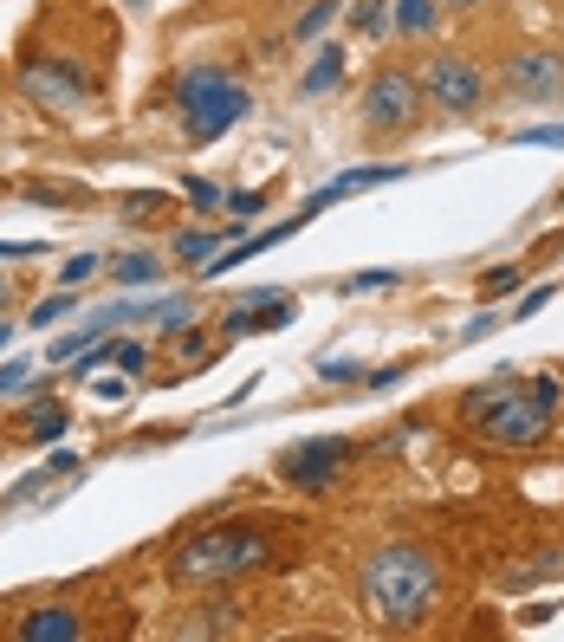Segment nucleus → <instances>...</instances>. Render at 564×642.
Instances as JSON below:
<instances>
[{
	"mask_svg": "<svg viewBox=\"0 0 564 642\" xmlns=\"http://www.w3.org/2000/svg\"><path fill=\"white\" fill-rule=\"evenodd\" d=\"M318 377H332V383H357L364 371H357V364H338V357H325V364H318Z\"/></svg>",
	"mask_w": 564,
	"mask_h": 642,
	"instance_id": "cd10ccee",
	"label": "nucleus"
},
{
	"mask_svg": "<svg viewBox=\"0 0 564 642\" xmlns=\"http://www.w3.org/2000/svg\"><path fill=\"white\" fill-rule=\"evenodd\" d=\"M66 422H72V409H66V403H46V409L27 422V435H33V442H59V435H66Z\"/></svg>",
	"mask_w": 564,
	"mask_h": 642,
	"instance_id": "f3484780",
	"label": "nucleus"
},
{
	"mask_svg": "<svg viewBox=\"0 0 564 642\" xmlns=\"http://www.w3.org/2000/svg\"><path fill=\"white\" fill-rule=\"evenodd\" d=\"M33 254H46L39 240H0V260H33Z\"/></svg>",
	"mask_w": 564,
	"mask_h": 642,
	"instance_id": "c85d7f7f",
	"label": "nucleus"
},
{
	"mask_svg": "<svg viewBox=\"0 0 564 642\" xmlns=\"http://www.w3.org/2000/svg\"><path fill=\"white\" fill-rule=\"evenodd\" d=\"M499 85H506L513 98L552 105V98H564V52L558 46H526V52H513L506 72H499Z\"/></svg>",
	"mask_w": 564,
	"mask_h": 642,
	"instance_id": "0eeeda50",
	"label": "nucleus"
},
{
	"mask_svg": "<svg viewBox=\"0 0 564 642\" xmlns=\"http://www.w3.org/2000/svg\"><path fill=\"white\" fill-rule=\"evenodd\" d=\"M545 299H552V286H532L526 299L513 305V318H532V312H538V305H545Z\"/></svg>",
	"mask_w": 564,
	"mask_h": 642,
	"instance_id": "2f4dec72",
	"label": "nucleus"
},
{
	"mask_svg": "<svg viewBox=\"0 0 564 642\" xmlns=\"http://www.w3.org/2000/svg\"><path fill=\"white\" fill-rule=\"evenodd\" d=\"M461 416L474 422L487 442H499V448H538V442L552 435V403H545L538 389H513L506 377L487 383V389H474V396L461 403Z\"/></svg>",
	"mask_w": 564,
	"mask_h": 642,
	"instance_id": "f03ea898",
	"label": "nucleus"
},
{
	"mask_svg": "<svg viewBox=\"0 0 564 642\" xmlns=\"http://www.w3.org/2000/svg\"><path fill=\"white\" fill-rule=\"evenodd\" d=\"M435 7H442V0H396V33L428 39L435 33Z\"/></svg>",
	"mask_w": 564,
	"mask_h": 642,
	"instance_id": "2eb2a0df",
	"label": "nucleus"
},
{
	"mask_svg": "<svg viewBox=\"0 0 564 642\" xmlns=\"http://www.w3.org/2000/svg\"><path fill=\"white\" fill-rule=\"evenodd\" d=\"M188 201H195V208H201V215H215V208H221L227 195L215 189V182H188Z\"/></svg>",
	"mask_w": 564,
	"mask_h": 642,
	"instance_id": "a878e982",
	"label": "nucleus"
},
{
	"mask_svg": "<svg viewBox=\"0 0 564 642\" xmlns=\"http://www.w3.org/2000/svg\"><path fill=\"white\" fill-rule=\"evenodd\" d=\"M383 286H396V273H350L344 279V293H383Z\"/></svg>",
	"mask_w": 564,
	"mask_h": 642,
	"instance_id": "b1692460",
	"label": "nucleus"
},
{
	"mask_svg": "<svg viewBox=\"0 0 564 642\" xmlns=\"http://www.w3.org/2000/svg\"><path fill=\"white\" fill-rule=\"evenodd\" d=\"M350 27L357 33H383V0H350Z\"/></svg>",
	"mask_w": 564,
	"mask_h": 642,
	"instance_id": "4be33fe9",
	"label": "nucleus"
},
{
	"mask_svg": "<svg viewBox=\"0 0 564 642\" xmlns=\"http://www.w3.org/2000/svg\"><path fill=\"white\" fill-rule=\"evenodd\" d=\"M13 389H27V364H0V396H13Z\"/></svg>",
	"mask_w": 564,
	"mask_h": 642,
	"instance_id": "7c9ffc66",
	"label": "nucleus"
},
{
	"mask_svg": "<svg viewBox=\"0 0 564 642\" xmlns=\"http://www.w3.org/2000/svg\"><path fill=\"white\" fill-rule=\"evenodd\" d=\"M338 78H344V46H325V52H318V59L305 66L299 91H305V98H325V91H332Z\"/></svg>",
	"mask_w": 564,
	"mask_h": 642,
	"instance_id": "ddd939ff",
	"label": "nucleus"
},
{
	"mask_svg": "<svg viewBox=\"0 0 564 642\" xmlns=\"http://www.w3.org/2000/svg\"><path fill=\"white\" fill-rule=\"evenodd\" d=\"M72 293H52L46 305H33V325H59V318H72Z\"/></svg>",
	"mask_w": 564,
	"mask_h": 642,
	"instance_id": "5701e85b",
	"label": "nucleus"
},
{
	"mask_svg": "<svg viewBox=\"0 0 564 642\" xmlns=\"http://www.w3.org/2000/svg\"><path fill=\"white\" fill-rule=\"evenodd\" d=\"M215 247H221V234H215V227H188V234H176V254H182L188 266H208Z\"/></svg>",
	"mask_w": 564,
	"mask_h": 642,
	"instance_id": "dca6fc26",
	"label": "nucleus"
},
{
	"mask_svg": "<svg viewBox=\"0 0 564 642\" xmlns=\"http://www.w3.org/2000/svg\"><path fill=\"white\" fill-rule=\"evenodd\" d=\"M111 279L117 286H144V279H156V260L150 254H123V260L111 266Z\"/></svg>",
	"mask_w": 564,
	"mask_h": 642,
	"instance_id": "aec40b11",
	"label": "nucleus"
},
{
	"mask_svg": "<svg viewBox=\"0 0 564 642\" xmlns=\"http://www.w3.org/2000/svg\"><path fill=\"white\" fill-rule=\"evenodd\" d=\"M442 7H481V0H442Z\"/></svg>",
	"mask_w": 564,
	"mask_h": 642,
	"instance_id": "c9c22d12",
	"label": "nucleus"
},
{
	"mask_svg": "<svg viewBox=\"0 0 564 642\" xmlns=\"http://www.w3.org/2000/svg\"><path fill=\"white\" fill-rule=\"evenodd\" d=\"M156 208H162V195H130V201H123L130 221H144V215H156Z\"/></svg>",
	"mask_w": 564,
	"mask_h": 642,
	"instance_id": "c756f323",
	"label": "nucleus"
},
{
	"mask_svg": "<svg viewBox=\"0 0 564 642\" xmlns=\"http://www.w3.org/2000/svg\"><path fill=\"white\" fill-rule=\"evenodd\" d=\"M338 7H344V0H311V7L299 13V27H293V33H299V39H318L325 27H332V13H338Z\"/></svg>",
	"mask_w": 564,
	"mask_h": 642,
	"instance_id": "6ab92c4d",
	"label": "nucleus"
},
{
	"mask_svg": "<svg viewBox=\"0 0 564 642\" xmlns=\"http://www.w3.org/2000/svg\"><path fill=\"white\" fill-rule=\"evenodd\" d=\"M66 474H78V454H52V461H46V467H39V474H27V481H20V487L7 493V506H20V500H33L39 487H46V481H66Z\"/></svg>",
	"mask_w": 564,
	"mask_h": 642,
	"instance_id": "4468645a",
	"label": "nucleus"
},
{
	"mask_svg": "<svg viewBox=\"0 0 564 642\" xmlns=\"http://www.w3.org/2000/svg\"><path fill=\"white\" fill-rule=\"evenodd\" d=\"M415 117H422V78L403 72V66H383V72L364 85V130L403 137Z\"/></svg>",
	"mask_w": 564,
	"mask_h": 642,
	"instance_id": "39448f33",
	"label": "nucleus"
},
{
	"mask_svg": "<svg viewBox=\"0 0 564 642\" xmlns=\"http://www.w3.org/2000/svg\"><path fill=\"white\" fill-rule=\"evenodd\" d=\"M13 636H20V642H72L78 636V616L66 604H39V610H27V616L13 623Z\"/></svg>",
	"mask_w": 564,
	"mask_h": 642,
	"instance_id": "9b49d317",
	"label": "nucleus"
},
{
	"mask_svg": "<svg viewBox=\"0 0 564 642\" xmlns=\"http://www.w3.org/2000/svg\"><path fill=\"white\" fill-rule=\"evenodd\" d=\"M520 144H564V124H545V130H520Z\"/></svg>",
	"mask_w": 564,
	"mask_h": 642,
	"instance_id": "473e14b6",
	"label": "nucleus"
},
{
	"mask_svg": "<svg viewBox=\"0 0 564 642\" xmlns=\"http://www.w3.org/2000/svg\"><path fill=\"white\" fill-rule=\"evenodd\" d=\"M260 565H266V539L260 532H240V526L195 532L169 559L176 584H221V577H240V571H260Z\"/></svg>",
	"mask_w": 564,
	"mask_h": 642,
	"instance_id": "20e7f679",
	"label": "nucleus"
},
{
	"mask_svg": "<svg viewBox=\"0 0 564 642\" xmlns=\"http://www.w3.org/2000/svg\"><path fill=\"white\" fill-rule=\"evenodd\" d=\"M150 312L156 332H176V325H188V299H162V305H144Z\"/></svg>",
	"mask_w": 564,
	"mask_h": 642,
	"instance_id": "412c9836",
	"label": "nucleus"
},
{
	"mask_svg": "<svg viewBox=\"0 0 564 642\" xmlns=\"http://www.w3.org/2000/svg\"><path fill=\"white\" fill-rule=\"evenodd\" d=\"M176 105H182V130L188 144H215L227 124L247 117V85L221 66H188L176 78Z\"/></svg>",
	"mask_w": 564,
	"mask_h": 642,
	"instance_id": "7ed1b4c3",
	"label": "nucleus"
},
{
	"mask_svg": "<svg viewBox=\"0 0 564 642\" xmlns=\"http://www.w3.org/2000/svg\"><path fill=\"white\" fill-rule=\"evenodd\" d=\"M98 364H117L123 377H137V371H144V344H137V338H105L98 350H91V357H78L72 371L85 377V371H98Z\"/></svg>",
	"mask_w": 564,
	"mask_h": 642,
	"instance_id": "f8f14e48",
	"label": "nucleus"
},
{
	"mask_svg": "<svg viewBox=\"0 0 564 642\" xmlns=\"http://www.w3.org/2000/svg\"><path fill=\"white\" fill-rule=\"evenodd\" d=\"M7 338H13V325H7V318H0V350H7Z\"/></svg>",
	"mask_w": 564,
	"mask_h": 642,
	"instance_id": "f704fd0d",
	"label": "nucleus"
},
{
	"mask_svg": "<svg viewBox=\"0 0 564 642\" xmlns=\"http://www.w3.org/2000/svg\"><path fill=\"white\" fill-rule=\"evenodd\" d=\"M422 98H435L454 117H474L487 105V78H481V66H467L461 52H435L428 72H422Z\"/></svg>",
	"mask_w": 564,
	"mask_h": 642,
	"instance_id": "423d86ee",
	"label": "nucleus"
},
{
	"mask_svg": "<svg viewBox=\"0 0 564 642\" xmlns=\"http://www.w3.org/2000/svg\"><path fill=\"white\" fill-rule=\"evenodd\" d=\"M344 461H350V442L344 435H318V442H299V448H286V481L293 487H332V474H338Z\"/></svg>",
	"mask_w": 564,
	"mask_h": 642,
	"instance_id": "1a4fd4ad",
	"label": "nucleus"
},
{
	"mask_svg": "<svg viewBox=\"0 0 564 642\" xmlns=\"http://www.w3.org/2000/svg\"><path fill=\"white\" fill-rule=\"evenodd\" d=\"M227 616H234V610H195L188 623H176V636H227V630H234Z\"/></svg>",
	"mask_w": 564,
	"mask_h": 642,
	"instance_id": "a211bd4d",
	"label": "nucleus"
},
{
	"mask_svg": "<svg viewBox=\"0 0 564 642\" xmlns=\"http://www.w3.org/2000/svg\"><path fill=\"white\" fill-rule=\"evenodd\" d=\"M227 208H234V215H260V195L240 189V195H227Z\"/></svg>",
	"mask_w": 564,
	"mask_h": 642,
	"instance_id": "72a5a7b5",
	"label": "nucleus"
},
{
	"mask_svg": "<svg viewBox=\"0 0 564 642\" xmlns=\"http://www.w3.org/2000/svg\"><path fill=\"white\" fill-rule=\"evenodd\" d=\"M396 176H403V162H370V169H344L338 182H325V189L311 195L305 208H311V215H325L332 201H344V195H357V189H383V182H396Z\"/></svg>",
	"mask_w": 564,
	"mask_h": 642,
	"instance_id": "9d476101",
	"label": "nucleus"
},
{
	"mask_svg": "<svg viewBox=\"0 0 564 642\" xmlns=\"http://www.w3.org/2000/svg\"><path fill=\"white\" fill-rule=\"evenodd\" d=\"M435 591H442V565L422 545H376L364 559V604L383 623H396V630L422 623L428 604H435Z\"/></svg>",
	"mask_w": 564,
	"mask_h": 642,
	"instance_id": "f257e3e1",
	"label": "nucleus"
},
{
	"mask_svg": "<svg viewBox=\"0 0 564 642\" xmlns=\"http://www.w3.org/2000/svg\"><path fill=\"white\" fill-rule=\"evenodd\" d=\"M20 91L33 98L39 111H78V105L91 98V78L78 72L72 59H33V66L20 72Z\"/></svg>",
	"mask_w": 564,
	"mask_h": 642,
	"instance_id": "6e6552de",
	"label": "nucleus"
},
{
	"mask_svg": "<svg viewBox=\"0 0 564 642\" xmlns=\"http://www.w3.org/2000/svg\"><path fill=\"white\" fill-rule=\"evenodd\" d=\"M91 273H98V254H72V260H66V286L91 279Z\"/></svg>",
	"mask_w": 564,
	"mask_h": 642,
	"instance_id": "bb28decb",
	"label": "nucleus"
},
{
	"mask_svg": "<svg viewBox=\"0 0 564 642\" xmlns=\"http://www.w3.org/2000/svg\"><path fill=\"white\" fill-rule=\"evenodd\" d=\"M513 286H520V266H493L487 279H481V293H493V299H499V293H513Z\"/></svg>",
	"mask_w": 564,
	"mask_h": 642,
	"instance_id": "393cba45",
	"label": "nucleus"
}]
</instances>
